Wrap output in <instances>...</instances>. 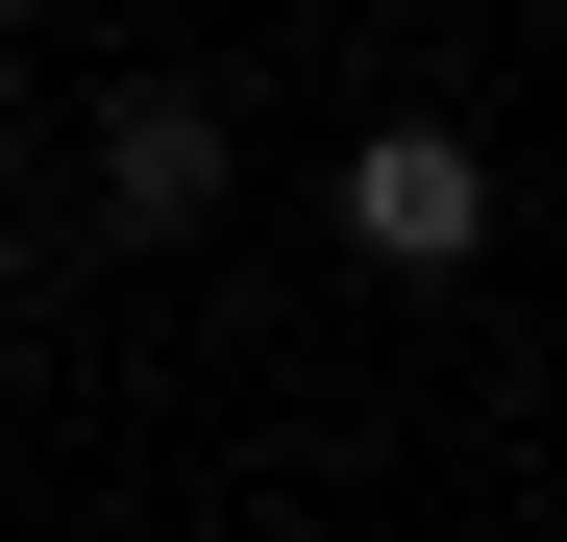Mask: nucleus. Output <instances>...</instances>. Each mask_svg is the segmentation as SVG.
<instances>
[{"label":"nucleus","instance_id":"obj_2","mask_svg":"<svg viewBox=\"0 0 567 542\" xmlns=\"http://www.w3.org/2000/svg\"><path fill=\"white\" fill-rule=\"evenodd\" d=\"M100 198H124V222H198V198H223V100H173V74L100 100Z\"/></svg>","mask_w":567,"mask_h":542},{"label":"nucleus","instance_id":"obj_1","mask_svg":"<svg viewBox=\"0 0 567 542\" xmlns=\"http://www.w3.org/2000/svg\"><path fill=\"white\" fill-rule=\"evenodd\" d=\"M346 247L370 271H468L494 247V148L468 124H346Z\"/></svg>","mask_w":567,"mask_h":542},{"label":"nucleus","instance_id":"obj_3","mask_svg":"<svg viewBox=\"0 0 567 542\" xmlns=\"http://www.w3.org/2000/svg\"><path fill=\"white\" fill-rule=\"evenodd\" d=\"M0 271H25V198H0Z\"/></svg>","mask_w":567,"mask_h":542}]
</instances>
